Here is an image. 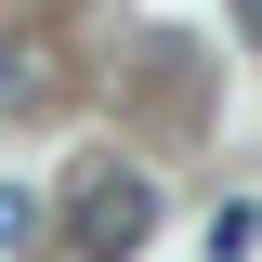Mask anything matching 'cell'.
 I'll use <instances>...</instances> for the list:
<instances>
[{"label": "cell", "mask_w": 262, "mask_h": 262, "mask_svg": "<svg viewBox=\"0 0 262 262\" xmlns=\"http://www.w3.org/2000/svg\"><path fill=\"white\" fill-rule=\"evenodd\" d=\"M144 223H158V184H144V170H79V196H66V249L79 262H131L144 249Z\"/></svg>", "instance_id": "cell-1"}, {"label": "cell", "mask_w": 262, "mask_h": 262, "mask_svg": "<svg viewBox=\"0 0 262 262\" xmlns=\"http://www.w3.org/2000/svg\"><path fill=\"white\" fill-rule=\"evenodd\" d=\"M53 79H66L53 27H13V39H0V105H13V118H27V105H53Z\"/></svg>", "instance_id": "cell-2"}, {"label": "cell", "mask_w": 262, "mask_h": 262, "mask_svg": "<svg viewBox=\"0 0 262 262\" xmlns=\"http://www.w3.org/2000/svg\"><path fill=\"white\" fill-rule=\"evenodd\" d=\"M13 249H39V196H13V184H0V262H13Z\"/></svg>", "instance_id": "cell-3"}, {"label": "cell", "mask_w": 262, "mask_h": 262, "mask_svg": "<svg viewBox=\"0 0 262 262\" xmlns=\"http://www.w3.org/2000/svg\"><path fill=\"white\" fill-rule=\"evenodd\" d=\"M236 27H249V53H262V0H236Z\"/></svg>", "instance_id": "cell-4"}]
</instances>
